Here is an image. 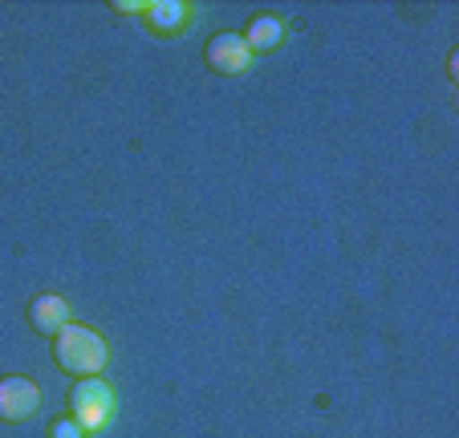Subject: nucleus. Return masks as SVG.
<instances>
[{
	"label": "nucleus",
	"instance_id": "5",
	"mask_svg": "<svg viewBox=\"0 0 459 438\" xmlns=\"http://www.w3.org/2000/svg\"><path fill=\"white\" fill-rule=\"evenodd\" d=\"M29 325H33L37 333L57 337V329L70 325V301L57 296V292H41V296H33V305H29Z\"/></svg>",
	"mask_w": 459,
	"mask_h": 438
},
{
	"label": "nucleus",
	"instance_id": "6",
	"mask_svg": "<svg viewBox=\"0 0 459 438\" xmlns=\"http://www.w3.org/2000/svg\"><path fill=\"white\" fill-rule=\"evenodd\" d=\"M240 37L252 57H256V53H277L281 41H285V21H281L277 13H256V17L248 21V33H240Z\"/></svg>",
	"mask_w": 459,
	"mask_h": 438
},
{
	"label": "nucleus",
	"instance_id": "2",
	"mask_svg": "<svg viewBox=\"0 0 459 438\" xmlns=\"http://www.w3.org/2000/svg\"><path fill=\"white\" fill-rule=\"evenodd\" d=\"M114 406H118V398H114L110 382L98 374V378H78L70 390V418L78 422L86 434H94V430H106L114 418Z\"/></svg>",
	"mask_w": 459,
	"mask_h": 438
},
{
	"label": "nucleus",
	"instance_id": "1",
	"mask_svg": "<svg viewBox=\"0 0 459 438\" xmlns=\"http://www.w3.org/2000/svg\"><path fill=\"white\" fill-rule=\"evenodd\" d=\"M53 361H57L65 374H78V378H98V374L110 365V345L102 333H94L90 325H65L53 337Z\"/></svg>",
	"mask_w": 459,
	"mask_h": 438
},
{
	"label": "nucleus",
	"instance_id": "3",
	"mask_svg": "<svg viewBox=\"0 0 459 438\" xmlns=\"http://www.w3.org/2000/svg\"><path fill=\"white\" fill-rule=\"evenodd\" d=\"M41 410V386L29 378H0V422H29Z\"/></svg>",
	"mask_w": 459,
	"mask_h": 438
},
{
	"label": "nucleus",
	"instance_id": "7",
	"mask_svg": "<svg viewBox=\"0 0 459 438\" xmlns=\"http://www.w3.org/2000/svg\"><path fill=\"white\" fill-rule=\"evenodd\" d=\"M147 25L155 33H167V37H179L183 29L191 25V9L179 4V0H151L147 4Z\"/></svg>",
	"mask_w": 459,
	"mask_h": 438
},
{
	"label": "nucleus",
	"instance_id": "8",
	"mask_svg": "<svg viewBox=\"0 0 459 438\" xmlns=\"http://www.w3.org/2000/svg\"><path fill=\"white\" fill-rule=\"evenodd\" d=\"M49 438H86V430H82L78 422L65 414V418H57V422L49 426Z\"/></svg>",
	"mask_w": 459,
	"mask_h": 438
},
{
	"label": "nucleus",
	"instance_id": "9",
	"mask_svg": "<svg viewBox=\"0 0 459 438\" xmlns=\"http://www.w3.org/2000/svg\"><path fill=\"white\" fill-rule=\"evenodd\" d=\"M114 9L118 13H147V0H118Z\"/></svg>",
	"mask_w": 459,
	"mask_h": 438
},
{
	"label": "nucleus",
	"instance_id": "4",
	"mask_svg": "<svg viewBox=\"0 0 459 438\" xmlns=\"http://www.w3.org/2000/svg\"><path fill=\"white\" fill-rule=\"evenodd\" d=\"M208 65L216 69V73H224V78H232V73H244V69L252 65V53L248 45H244L240 33H216L208 41Z\"/></svg>",
	"mask_w": 459,
	"mask_h": 438
}]
</instances>
